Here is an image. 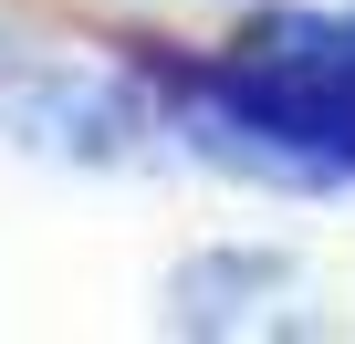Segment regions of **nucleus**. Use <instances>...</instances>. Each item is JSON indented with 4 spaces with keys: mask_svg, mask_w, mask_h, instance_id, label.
I'll return each mask as SVG.
<instances>
[{
    "mask_svg": "<svg viewBox=\"0 0 355 344\" xmlns=\"http://www.w3.org/2000/svg\"><path fill=\"white\" fill-rule=\"evenodd\" d=\"M345 32H355V21H345Z\"/></svg>",
    "mask_w": 355,
    "mask_h": 344,
    "instance_id": "nucleus-1",
    "label": "nucleus"
}]
</instances>
